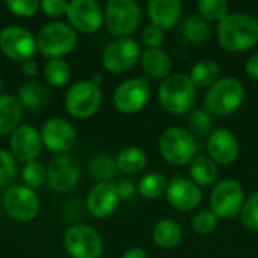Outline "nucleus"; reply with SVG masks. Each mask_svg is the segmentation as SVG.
<instances>
[{
  "label": "nucleus",
  "mask_w": 258,
  "mask_h": 258,
  "mask_svg": "<svg viewBox=\"0 0 258 258\" xmlns=\"http://www.w3.org/2000/svg\"><path fill=\"white\" fill-rule=\"evenodd\" d=\"M89 172L100 183L110 181L116 177L118 172L116 160L109 153H97L89 162Z\"/></svg>",
  "instance_id": "nucleus-28"
},
{
  "label": "nucleus",
  "mask_w": 258,
  "mask_h": 258,
  "mask_svg": "<svg viewBox=\"0 0 258 258\" xmlns=\"http://www.w3.org/2000/svg\"><path fill=\"white\" fill-rule=\"evenodd\" d=\"M39 6L38 0H6V8L17 17H30Z\"/></svg>",
  "instance_id": "nucleus-39"
},
{
  "label": "nucleus",
  "mask_w": 258,
  "mask_h": 258,
  "mask_svg": "<svg viewBox=\"0 0 258 258\" xmlns=\"http://www.w3.org/2000/svg\"><path fill=\"white\" fill-rule=\"evenodd\" d=\"M21 71H23L26 76H35V74L38 73V63L35 62L33 57H30V59L21 62Z\"/></svg>",
  "instance_id": "nucleus-44"
},
{
  "label": "nucleus",
  "mask_w": 258,
  "mask_h": 258,
  "mask_svg": "<svg viewBox=\"0 0 258 258\" xmlns=\"http://www.w3.org/2000/svg\"><path fill=\"white\" fill-rule=\"evenodd\" d=\"M44 79L50 86L62 88L71 79V67L63 59H50L44 67Z\"/></svg>",
  "instance_id": "nucleus-30"
},
{
  "label": "nucleus",
  "mask_w": 258,
  "mask_h": 258,
  "mask_svg": "<svg viewBox=\"0 0 258 258\" xmlns=\"http://www.w3.org/2000/svg\"><path fill=\"white\" fill-rule=\"evenodd\" d=\"M80 180V165L71 156L54 157L47 168V183L51 190L63 194L71 190Z\"/></svg>",
  "instance_id": "nucleus-13"
},
{
  "label": "nucleus",
  "mask_w": 258,
  "mask_h": 258,
  "mask_svg": "<svg viewBox=\"0 0 258 258\" xmlns=\"http://www.w3.org/2000/svg\"><path fill=\"white\" fill-rule=\"evenodd\" d=\"M183 230L172 219H162L153 228V239L162 248H174L181 242Z\"/></svg>",
  "instance_id": "nucleus-25"
},
{
  "label": "nucleus",
  "mask_w": 258,
  "mask_h": 258,
  "mask_svg": "<svg viewBox=\"0 0 258 258\" xmlns=\"http://www.w3.org/2000/svg\"><path fill=\"white\" fill-rule=\"evenodd\" d=\"M18 101L21 107L39 110L48 101V91L41 82H27L18 91Z\"/></svg>",
  "instance_id": "nucleus-24"
},
{
  "label": "nucleus",
  "mask_w": 258,
  "mask_h": 258,
  "mask_svg": "<svg viewBox=\"0 0 258 258\" xmlns=\"http://www.w3.org/2000/svg\"><path fill=\"white\" fill-rule=\"evenodd\" d=\"M116 187H118L119 198L122 200H130L136 192V186L132 180H122L119 184H116Z\"/></svg>",
  "instance_id": "nucleus-42"
},
{
  "label": "nucleus",
  "mask_w": 258,
  "mask_h": 258,
  "mask_svg": "<svg viewBox=\"0 0 258 258\" xmlns=\"http://www.w3.org/2000/svg\"><path fill=\"white\" fill-rule=\"evenodd\" d=\"M181 2L178 0H151L148 3V15L154 26L169 29L181 17Z\"/></svg>",
  "instance_id": "nucleus-21"
},
{
  "label": "nucleus",
  "mask_w": 258,
  "mask_h": 258,
  "mask_svg": "<svg viewBox=\"0 0 258 258\" xmlns=\"http://www.w3.org/2000/svg\"><path fill=\"white\" fill-rule=\"evenodd\" d=\"M0 50L12 60L24 62L35 54L36 39L24 27L8 26L0 32Z\"/></svg>",
  "instance_id": "nucleus-10"
},
{
  "label": "nucleus",
  "mask_w": 258,
  "mask_h": 258,
  "mask_svg": "<svg viewBox=\"0 0 258 258\" xmlns=\"http://www.w3.org/2000/svg\"><path fill=\"white\" fill-rule=\"evenodd\" d=\"M168 180L165 175L159 174V172H151V174H147L141 183H139V194L144 197V198H148V200H153V198H157L163 194V190L168 187Z\"/></svg>",
  "instance_id": "nucleus-32"
},
{
  "label": "nucleus",
  "mask_w": 258,
  "mask_h": 258,
  "mask_svg": "<svg viewBox=\"0 0 258 258\" xmlns=\"http://www.w3.org/2000/svg\"><path fill=\"white\" fill-rule=\"evenodd\" d=\"M228 2L227 0H200L198 9L207 20L216 21L224 20L228 12Z\"/></svg>",
  "instance_id": "nucleus-34"
},
{
  "label": "nucleus",
  "mask_w": 258,
  "mask_h": 258,
  "mask_svg": "<svg viewBox=\"0 0 258 258\" xmlns=\"http://www.w3.org/2000/svg\"><path fill=\"white\" fill-rule=\"evenodd\" d=\"M207 150L212 160L228 165L234 162L239 154V141L228 128H218L209 136Z\"/></svg>",
  "instance_id": "nucleus-20"
},
{
  "label": "nucleus",
  "mask_w": 258,
  "mask_h": 258,
  "mask_svg": "<svg viewBox=\"0 0 258 258\" xmlns=\"http://www.w3.org/2000/svg\"><path fill=\"white\" fill-rule=\"evenodd\" d=\"M194 230L200 234H210L218 225V216L212 210H201L194 218Z\"/></svg>",
  "instance_id": "nucleus-37"
},
{
  "label": "nucleus",
  "mask_w": 258,
  "mask_h": 258,
  "mask_svg": "<svg viewBox=\"0 0 258 258\" xmlns=\"http://www.w3.org/2000/svg\"><path fill=\"white\" fill-rule=\"evenodd\" d=\"M245 204V195L242 186L236 180L221 181L212 192L210 206L212 212L218 218H233Z\"/></svg>",
  "instance_id": "nucleus-11"
},
{
  "label": "nucleus",
  "mask_w": 258,
  "mask_h": 258,
  "mask_svg": "<svg viewBox=\"0 0 258 258\" xmlns=\"http://www.w3.org/2000/svg\"><path fill=\"white\" fill-rule=\"evenodd\" d=\"M116 165L125 174H138L147 166V154L138 147H127L119 151Z\"/></svg>",
  "instance_id": "nucleus-27"
},
{
  "label": "nucleus",
  "mask_w": 258,
  "mask_h": 258,
  "mask_svg": "<svg viewBox=\"0 0 258 258\" xmlns=\"http://www.w3.org/2000/svg\"><path fill=\"white\" fill-rule=\"evenodd\" d=\"M197 86L186 74H172L159 88V101L171 113H186L195 104Z\"/></svg>",
  "instance_id": "nucleus-2"
},
{
  "label": "nucleus",
  "mask_w": 258,
  "mask_h": 258,
  "mask_svg": "<svg viewBox=\"0 0 258 258\" xmlns=\"http://www.w3.org/2000/svg\"><path fill=\"white\" fill-rule=\"evenodd\" d=\"M17 177V160L5 150H0V187L9 186Z\"/></svg>",
  "instance_id": "nucleus-36"
},
{
  "label": "nucleus",
  "mask_w": 258,
  "mask_h": 258,
  "mask_svg": "<svg viewBox=\"0 0 258 258\" xmlns=\"http://www.w3.org/2000/svg\"><path fill=\"white\" fill-rule=\"evenodd\" d=\"M197 150V141L181 127H169L160 136V151L172 165L181 166L189 163L195 159Z\"/></svg>",
  "instance_id": "nucleus-6"
},
{
  "label": "nucleus",
  "mask_w": 258,
  "mask_h": 258,
  "mask_svg": "<svg viewBox=\"0 0 258 258\" xmlns=\"http://www.w3.org/2000/svg\"><path fill=\"white\" fill-rule=\"evenodd\" d=\"M119 200L121 198L116 184H113L112 181H101L91 189L86 200V206L92 216L107 218L115 212Z\"/></svg>",
  "instance_id": "nucleus-18"
},
{
  "label": "nucleus",
  "mask_w": 258,
  "mask_h": 258,
  "mask_svg": "<svg viewBox=\"0 0 258 258\" xmlns=\"http://www.w3.org/2000/svg\"><path fill=\"white\" fill-rule=\"evenodd\" d=\"M122 258H148L142 248H130L124 252Z\"/></svg>",
  "instance_id": "nucleus-45"
},
{
  "label": "nucleus",
  "mask_w": 258,
  "mask_h": 258,
  "mask_svg": "<svg viewBox=\"0 0 258 258\" xmlns=\"http://www.w3.org/2000/svg\"><path fill=\"white\" fill-rule=\"evenodd\" d=\"M42 145L53 153H67L76 144V130L70 121L54 116L44 122L41 128Z\"/></svg>",
  "instance_id": "nucleus-16"
},
{
  "label": "nucleus",
  "mask_w": 258,
  "mask_h": 258,
  "mask_svg": "<svg viewBox=\"0 0 258 258\" xmlns=\"http://www.w3.org/2000/svg\"><path fill=\"white\" fill-rule=\"evenodd\" d=\"M150 100V86L144 79H128L118 85L113 103L119 112L135 113L145 107Z\"/></svg>",
  "instance_id": "nucleus-14"
},
{
  "label": "nucleus",
  "mask_w": 258,
  "mask_h": 258,
  "mask_svg": "<svg viewBox=\"0 0 258 258\" xmlns=\"http://www.w3.org/2000/svg\"><path fill=\"white\" fill-rule=\"evenodd\" d=\"M209 32L210 27L207 24V21L198 15H192L187 20H184L183 26H181V35L184 36V39L190 41V42H203L209 38Z\"/></svg>",
  "instance_id": "nucleus-31"
},
{
  "label": "nucleus",
  "mask_w": 258,
  "mask_h": 258,
  "mask_svg": "<svg viewBox=\"0 0 258 258\" xmlns=\"http://www.w3.org/2000/svg\"><path fill=\"white\" fill-rule=\"evenodd\" d=\"M2 206L6 213L18 222L33 221L39 213L38 195L24 184L11 186L3 195Z\"/></svg>",
  "instance_id": "nucleus-9"
},
{
  "label": "nucleus",
  "mask_w": 258,
  "mask_h": 258,
  "mask_svg": "<svg viewBox=\"0 0 258 258\" xmlns=\"http://www.w3.org/2000/svg\"><path fill=\"white\" fill-rule=\"evenodd\" d=\"M189 122H190L192 130H194L197 135H201V136H203V135H207L209 130L212 128L213 119H212L210 112H209L206 107H201V109H197V110L192 113Z\"/></svg>",
  "instance_id": "nucleus-38"
},
{
  "label": "nucleus",
  "mask_w": 258,
  "mask_h": 258,
  "mask_svg": "<svg viewBox=\"0 0 258 258\" xmlns=\"http://www.w3.org/2000/svg\"><path fill=\"white\" fill-rule=\"evenodd\" d=\"M0 209H2V201H0Z\"/></svg>",
  "instance_id": "nucleus-47"
},
{
  "label": "nucleus",
  "mask_w": 258,
  "mask_h": 258,
  "mask_svg": "<svg viewBox=\"0 0 258 258\" xmlns=\"http://www.w3.org/2000/svg\"><path fill=\"white\" fill-rule=\"evenodd\" d=\"M76 44V30L62 21L45 24L36 35V47L39 53L48 59H62V56L74 50Z\"/></svg>",
  "instance_id": "nucleus-3"
},
{
  "label": "nucleus",
  "mask_w": 258,
  "mask_h": 258,
  "mask_svg": "<svg viewBox=\"0 0 258 258\" xmlns=\"http://www.w3.org/2000/svg\"><path fill=\"white\" fill-rule=\"evenodd\" d=\"M246 73L254 77V79H258V51L251 54L249 59L246 60Z\"/></svg>",
  "instance_id": "nucleus-43"
},
{
  "label": "nucleus",
  "mask_w": 258,
  "mask_h": 258,
  "mask_svg": "<svg viewBox=\"0 0 258 258\" xmlns=\"http://www.w3.org/2000/svg\"><path fill=\"white\" fill-rule=\"evenodd\" d=\"M142 68L153 77H166L172 68L171 56L160 48H148L142 54Z\"/></svg>",
  "instance_id": "nucleus-23"
},
{
  "label": "nucleus",
  "mask_w": 258,
  "mask_h": 258,
  "mask_svg": "<svg viewBox=\"0 0 258 258\" xmlns=\"http://www.w3.org/2000/svg\"><path fill=\"white\" fill-rule=\"evenodd\" d=\"M240 219L248 230L258 231V192H254L245 201L240 210Z\"/></svg>",
  "instance_id": "nucleus-35"
},
{
  "label": "nucleus",
  "mask_w": 258,
  "mask_h": 258,
  "mask_svg": "<svg viewBox=\"0 0 258 258\" xmlns=\"http://www.w3.org/2000/svg\"><path fill=\"white\" fill-rule=\"evenodd\" d=\"M101 89L92 80H82L74 83L65 97L67 112L77 119L92 116L101 104Z\"/></svg>",
  "instance_id": "nucleus-5"
},
{
  "label": "nucleus",
  "mask_w": 258,
  "mask_h": 258,
  "mask_svg": "<svg viewBox=\"0 0 258 258\" xmlns=\"http://www.w3.org/2000/svg\"><path fill=\"white\" fill-rule=\"evenodd\" d=\"M41 9L50 17H59L62 14H67L68 2H65V0H44L41 3Z\"/></svg>",
  "instance_id": "nucleus-41"
},
{
  "label": "nucleus",
  "mask_w": 258,
  "mask_h": 258,
  "mask_svg": "<svg viewBox=\"0 0 258 258\" xmlns=\"http://www.w3.org/2000/svg\"><path fill=\"white\" fill-rule=\"evenodd\" d=\"M142 41L147 47L157 48L163 42V29H160L154 24L147 26L142 32Z\"/></svg>",
  "instance_id": "nucleus-40"
},
{
  "label": "nucleus",
  "mask_w": 258,
  "mask_h": 258,
  "mask_svg": "<svg viewBox=\"0 0 258 258\" xmlns=\"http://www.w3.org/2000/svg\"><path fill=\"white\" fill-rule=\"evenodd\" d=\"M23 109L18 98L0 94V136L14 133L20 127Z\"/></svg>",
  "instance_id": "nucleus-22"
},
{
  "label": "nucleus",
  "mask_w": 258,
  "mask_h": 258,
  "mask_svg": "<svg viewBox=\"0 0 258 258\" xmlns=\"http://www.w3.org/2000/svg\"><path fill=\"white\" fill-rule=\"evenodd\" d=\"M245 100V88L234 77H224L210 86L206 95V109L210 113L228 115L237 110Z\"/></svg>",
  "instance_id": "nucleus-4"
},
{
  "label": "nucleus",
  "mask_w": 258,
  "mask_h": 258,
  "mask_svg": "<svg viewBox=\"0 0 258 258\" xmlns=\"http://www.w3.org/2000/svg\"><path fill=\"white\" fill-rule=\"evenodd\" d=\"M219 77V65L213 59H201L198 60L190 71V80L195 86H213Z\"/></svg>",
  "instance_id": "nucleus-26"
},
{
  "label": "nucleus",
  "mask_w": 258,
  "mask_h": 258,
  "mask_svg": "<svg viewBox=\"0 0 258 258\" xmlns=\"http://www.w3.org/2000/svg\"><path fill=\"white\" fill-rule=\"evenodd\" d=\"M190 175L194 178V183L207 186L213 183L218 177V166L215 160H212L207 156H198L194 159L190 166Z\"/></svg>",
  "instance_id": "nucleus-29"
},
{
  "label": "nucleus",
  "mask_w": 258,
  "mask_h": 258,
  "mask_svg": "<svg viewBox=\"0 0 258 258\" xmlns=\"http://www.w3.org/2000/svg\"><path fill=\"white\" fill-rule=\"evenodd\" d=\"M63 246L73 258H100L104 249L101 236L86 224L70 227L63 236Z\"/></svg>",
  "instance_id": "nucleus-7"
},
{
  "label": "nucleus",
  "mask_w": 258,
  "mask_h": 258,
  "mask_svg": "<svg viewBox=\"0 0 258 258\" xmlns=\"http://www.w3.org/2000/svg\"><path fill=\"white\" fill-rule=\"evenodd\" d=\"M0 89H2V79H0Z\"/></svg>",
  "instance_id": "nucleus-46"
},
{
  "label": "nucleus",
  "mask_w": 258,
  "mask_h": 258,
  "mask_svg": "<svg viewBox=\"0 0 258 258\" xmlns=\"http://www.w3.org/2000/svg\"><path fill=\"white\" fill-rule=\"evenodd\" d=\"M67 17L73 29L85 33L98 30L104 21V12L94 0H73L68 3Z\"/></svg>",
  "instance_id": "nucleus-15"
},
{
  "label": "nucleus",
  "mask_w": 258,
  "mask_h": 258,
  "mask_svg": "<svg viewBox=\"0 0 258 258\" xmlns=\"http://www.w3.org/2000/svg\"><path fill=\"white\" fill-rule=\"evenodd\" d=\"M9 145L11 154L15 157V160L23 163L35 162L42 147L41 132H38L33 125H20L11 135Z\"/></svg>",
  "instance_id": "nucleus-17"
},
{
  "label": "nucleus",
  "mask_w": 258,
  "mask_h": 258,
  "mask_svg": "<svg viewBox=\"0 0 258 258\" xmlns=\"http://www.w3.org/2000/svg\"><path fill=\"white\" fill-rule=\"evenodd\" d=\"M104 21L115 35H130L141 24V8L135 0H109L104 8Z\"/></svg>",
  "instance_id": "nucleus-8"
},
{
  "label": "nucleus",
  "mask_w": 258,
  "mask_h": 258,
  "mask_svg": "<svg viewBox=\"0 0 258 258\" xmlns=\"http://www.w3.org/2000/svg\"><path fill=\"white\" fill-rule=\"evenodd\" d=\"M218 41L230 51H245L258 42V20L249 14L227 15L218 24Z\"/></svg>",
  "instance_id": "nucleus-1"
},
{
  "label": "nucleus",
  "mask_w": 258,
  "mask_h": 258,
  "mask_svg": "<svg viewBox=\"0 0 258 258\" xmlns=\"http://www.w3.org/2000/svg\"><path fill=\"white\" fill-rule=\"evenodd\" d=\"M141 48L132 38H118L103 53V65L110 73H124L139 59Z\"/></svg>",
  "instance_id": "nucleus-12"
},
{
  "label": "nucleus",
  "mask_w": 258,
  "mask_h": 258,
  "mask_svg": "<svg viewBox=\"0 0 258 258\" xmlns=\"http://www.w3.org/2000/svg\"><path fill=\"white\" fill-rule=\"evenodd\" d=\"M47 180V169L38 163L36 160L35 162H29L24 165L23 168V183L26 187L29 189H38L41 187Z\"/></svg>",
  "instance_id": "nucleus-33"
},
{
  "label": "nucleus",
  "mask_w": 258,
  "mask_h": 258,
  "mask_svg": "<svg viewBox=\"0 0 258 258\" xmlns=\"http://www.w3.org/2000/svg\"><path fill=\"white\" fill-rule=\"evenodd\" d=\"M166 197L171 206L180 210H192L195 209L203 198L201 189L197 183L184 178V177H174L166 187Z\"/></svg>",
  "instance_id": "nucleus-19"
}]
</instances>
